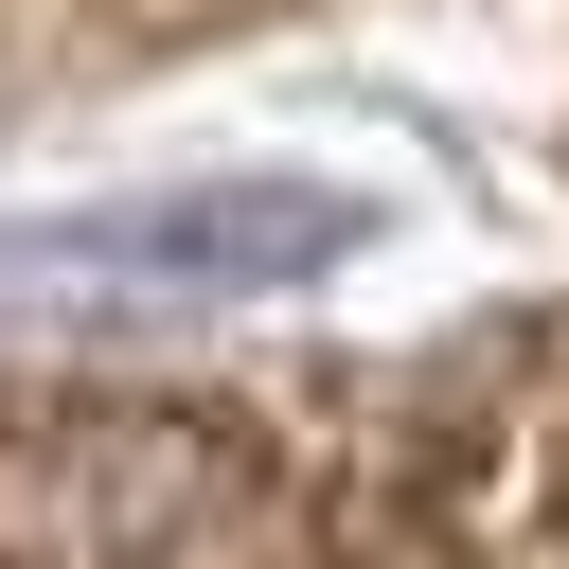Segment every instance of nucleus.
<instances>
[{
    "label": "nucleus",
    "mask_w": 569,
    "mask_h": 569,
    "mask_svg": "<svg viewBox=\"0 0 569 569\" xmlns=\"http://www.w3.org/2000/svg\"><path fill=\"white\" fill-rule=\"evenodd\" d=\"M373 249L356 178H142L71 213H0V302H267Z\"/></svg>",
    "instance_id": "obj_1"
}]
</instances>
